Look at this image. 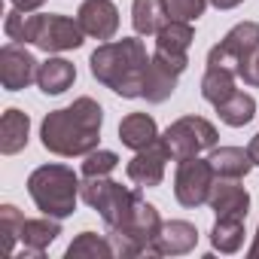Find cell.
Here are the masks:
<instances>
[{"label":"cell","instance_id":"obj_1","mask_svg":"<svg viewBox=\"0 0 259 259\" xmlns=\"http://www.w3.org/2000/svg\"><path fill=\"white\" fill-rule=\"evenodd\" d=\"M104 110L95 98H76L70 107L52 110L40 125V141L49 153L73 159L98 150Z\"/></svg>","mask_w":259,"mask_h":259},{"label":"cell","instance_id":"obj_2","mask_svg":"<svg viewBox=\"0 0 259 259\" xmlns=\"http://www.w3.org/2000/svg\"><path fill=\"white\" fill-rule=\"evenodd\" d=\"M92 76L122 98H144V79L150 67V55L144 40L122 37L104 43L92 52Z\"/></svg>","mask_w":259,"mask_h":259},{"label":"cell","instance_id":"obj_3","mask_svg":"<svg viewBox=\"0 0 259 259\" xmlns=\"http://www.w3.org/2000/svg\"><path fill=\"white\" fill-rule=\"evenodd\" d=\"M28 192L46 217L64 220L76 210L79 198V177L67 165H43L28 177Z\"/></svg>","mask_w":259,"mask_h":259},{"label":"cell","instance_id":"obj_4","mask_svg":"<svg viewBox=\"0 0 259 259\" xmlns=\"http://www.w3.org/2000/svg\"><path fill=\"white\" fill-rule=\"evenodd\" d=\"M79 198H82L89 207H95V210L101 213L107 232L122 229L128 220L135 217L138 204L144 201L141 192L128 189V186H122V183H116V180H110V177H85V180L79 183Z\"/></svg>","mask_w":259,"mask_h":259},{"label":"cell","instance_id":"obj_5","mask_svg":"<svg viewBox=\"0 0 259 259\" xmlns=\"http://www.w3.org/2000/svg\"><path fill=\"white\" fill-rule=\"evenodd\" d=\"M256 52H259V25L256 22H241L207 52V67H226L238 79H244Z\"/></svg>","mask_w":259,"mask_h":259},{"label":"cell","instance_id":"obj_6","mask_svg":"<svg viewBox=\"0 0 259 259\" xmlns=\"http://www.w3.org/2000/svg\"><path fill=\"white\" fill-rule=\"evenodd\" d=\"M162 141H165L171 159L183 162V159L201 156L204 150L217 147V128L207 119H201V116H183V119L168 125V132L162 135Z\"/></svg>","mask_w":259,"mask_h":259},{"label":"cell","instance_id":"obj_7","mask_svg":"<svg viewBox=\"0 0 259 259\" xmlns=\"http://www.w3.org/2000/svg\"><path fill=\"white\" fill-rule=\"evenodd\" d=\"M213 183H217V174L207 159H198V156L183 159L174 174V198L183 207H201L207 204Z\"/></svg>","mask_w":259,"mask_h":259},{"label":"cell","instance_id":"obj_8","mask_svg":"<svg viewBox=\"0 0 259 259\" xmlns=\"http://www.w3.org/2000/svg\"><path fill=\"white\" fill-rule=\"evenodd\" d=\"M82 34L85 31L79 28V22L67 16H37L31 43L40 46L43 52H67L82 46Z\"/></svg>","mask_w":259,"mask_h":259},{"label":"cell","instance_id":"obj_9","mask_svg":"<svg viewBox=\"0 0 259 259\" xmlns=\"http://www.w3.org/2000/svg\"><path fill=\"white\" fill-rule=\"evenodd\" d=\"M37 70H40V64L25 46L7 43L4 49H0V82H4L7 92L28 89L37 79Z\"/></svg>","mask_w":259,"mask_h":259},{"label":"cell","instance_id":"obj_10","mask_svg":"<svg viewBox=\"0 0 259 259\" xmlns=\"http://www.w3.org/2000/svg\"><path fill=\"white\" fill-rule=\"evenodd\" d=\"M168 159H171V153H168L165 141L159 138V141H156V144H150L147 150L135 153V159L128 162L125 174H128V180H132L135 186H141V189H144V186H147V189H153V186H162Z\"/></svg>","mask_w":259,"mask_h":259},{"label":"cell","instance_id":"obj_11","mask_svg":"<svg viewBox=\"0 0 259 259\" xmlns=\"http://www.w3.org/2000/svg\"><path fill=\"white\" fill-rule=\"evenodd\" d=\"M76 22L95 40H113L119 31V10L113 0H82Z\"/></svg>","mask_w":259,"mask_h":259},{"label":"cell","instance_id":"obj_12","mask_svg":"<svg viewBox=\"0 0 259 259\" xmlns=\"http://www.w3.org/2000/svg\"><path fill=\"white\" fill-rule=\"evenodd\" d=\"M192 40H195V31H192L189 22H168L156 34V52L153 55L177 64L180 70H186V64H189V55L186 52H189Z\"/></svg>","mask_w":259,"mask_h":259},{"label":"cell","instance_id":"obj_13","mask_svg":"<svg viewBox=\"0 0 259 259\" xmlns=\"http://www.w3.org/2000/svg\"><path fill=\"white\" fill-rule=\"evenodd\" d=\"M210 210L217 217H232V220H247V210H250V192L244 186H238V180H229V177H217L213 189H210V198H207Z\"/></svg>","mask_w":259,"mask_h":259},{"label":"cell","instance_id":"obj_14","mask_svg":"<svg viewBox=\"0 0 259 259\" xmlns=\"http://www.w3.org/2000/svg\"><path fill=\"white\" fill-rule=\"evenodd\" d=\"M180 73H183V70H180L177 64H171V61L153 55V58H150V67H147V79H144V98H147L150 104L168 101V98L174 95V89H177Z\"/></svg>","mask_w":259,"mask_h":259},{"label":"cell","instance_id":"obj_15","mask_svg":"<svg viewBox=\"0 0 259 259\" xmlns=\"http://www.w3.org/2000/svg\"><path fill=\"white\" fill-rule=\"evenodd\" d=\"M195 244H198V229L186 220H171V223H162L156 256H183L195 250Z\"/></svg>","mask_w":259,"mask_h":259},{"label":"cell","instance_id":"obj_16","mask_svg":"<svg viewBox=\"0 0 259 259\" xmlns=\"http://www.w3.org/2000/svg\"><path fill=\"white\" fill-rule=\"evenodd\" d=\"M119 141H122V147L141 153L159 141V125L150 113H128L119 122Z\"/></svg>","mask_w":259,"mask_h":259},{"label":"cell","instance_id":"obj_17","mask_svg":"<svg viewBox=\"0 0 259 259\" xmlns=\"http://www.w3.org/2000/svg\"><path fill=\"white\" fill-rule=\"evenodd\" d=\"M28 132H31V119L28 113L10 107L0 119V153L4 156H16L28 147Z\"/></svg>","mask_w":259,"mask_h":259},{"label":"cell","instance_id":"obj_18","mask_svg":"<svg viewBox=\"0 0 259 259\" xmlns=\"http://www.w3.org/2000/svg\"><path fill=\"white\" fill-rule=\"evenodd\" d=\"M61 235V223L55 220V217H40V220H25V226H22V244H25V256H43V250L55 241Z\"/></svg>","mask_w":259,"mask_h":259},{"label":"cell","instance_id":"obj_19","mask_svg":"<svg viewBox=\"0 0 259 259\" xmlns=\"http://www.w3.org/2000/svg\"><path fill=\"white\" fill-rule=\"evenodd\" d=\"M210 168L217 177H229V180H241L253 171V159L247 150H238V147H213L210 156H207Z\"/></svg>","mask_w":259,"mask_h":259},{"label":"cell","instance_id":"obj_20","mask_svg":"<svg viewBox=\"0 0 259 259\" xmlns=\"http://www.w3.org/2000/svg\"><path fill=\"white\" fill-rule=\"evenodd\" d=\"M76 82V67L67 58H49L37 70V85L43 95H64Z\"/></svg>","mask_w":259,"mask_h":259},{"label":"cell","instance_id":"obj_21","mask_svg":"<svg viewBox=\"0 0 259 259\" xmlns=\"http://www.w3.org/2000/svg\"><path fill=\"white\" fill-rule=\"evenodd\" d=\"M168 13L162 0H135L132 7V25L138 31V37H153L162 31V25H168Z\"/></svg>","mask_w":259,"mask_h":259},{"label":"cell","instance_id":"obj_22","mask_svg":"<svg viewBox=\"0 0 259 259\" xmlns=\"http://www.w3.org/2000/svg\"><path fill=\"white\" fill-rule=\"evenodd\" d=\"M217 113H220V119H223L226 125L244 128V125L253 122V116H256V101H253V95H247V92H235V95H229L226 101L217 104Z\"/></svg>","mask_w":259,"mask_h":259},{"label":"cell","instance_id":"obj_23","mask_svg":"<svg viewBox=\"0 0 259 259\" xmlns=\"http://www.w3.org/2000/svg\"><path fill=\"white\" fill-rule=\"evenodd\" d=\"M110 259L116 256V247L110 241V235H98V232H79L73 238V244L67 247V259Z\"/></svg>","mask_w":259,"mask_h":259},{"label":"cell","instance_id":"obj_24","mask_svg":"<svg viewBox=\"0 0 259 259\" xmlns=\"http://www.w3.org/2000/svg\"><path fill=\"white\" fill-rule=\"evenodd\" d=\"M244 220H232V217H217L213 229H210V244L220 253H238L244 244Z\"/></svg>","mask_w":259,"mask_h":259},{"label":"cell","instance_id":"obj_25","mask_svg":"<svg viewBox=\"0 0 259 259\" xmlns=\"http://www.w3.org/2000/svg\"><path fill=\"white\" fill-rule=\"evenodd\" d=\"M235 73L232 70H226V67H207L204 70V79H201V98L207 101V104H220V101H226L229 95H235L238 89H235Z\"/></svg>","mask_w":259,"mask_h":259},{"label":"cell","instance_id":"obj_26","mask_svg":"<svg viewBox=\"0 0 259 259\" xmlns=\"http://www.w3.org/2000/svg\"><path fill=\"white\" fill-rule=\"evenodd\" d=\"M22 226H25V217L19 213V207H13V204L0 207V250H4V256L16 253V241L22 238Z\"/></svg>","mask_w":259,"mask_h":259},{"label":"cell","instance_id":"obj_27","mask_svg":"<svg viewBox=\"0 0 259 259\" xmlns=\"http://www.w3.org/2000/svg\"><path fill=\"white\" fill-rule=\"evenodd\" d=\"M162 4L171 22H195L198 16H204L207 0H162Z\"/></svg>","mask_w":259,"mask_h":259},{"label":"cell","instance_id":"obj_28","mask_svg":"<svg viewBox=\"0 0 259 259\" xmlns=\"http://www.w3.org/2000/svg\"><path fill=\"white\" fill-rule=\"evenodd\" d=\"M119 165V156L110 153V150H92L82 162V174L85 177H107L110 171H116Z\"/></svg>","mask_w":259,"mask_h":259},{"label":"cell","instance_id":"obj_29","mask_svg":"<svg viewBox=\"0 0 259 259\" xmlns=\"http://www.w3.org/2000/svg\"><path fill=\"white\" fill-rule=\"evenodd\" d=\"M244 82H247V85H259V52H256V58H253V64H250V70H247V76H244Z\"/></svg>","mask_w":259,"mask_h":259},{"label":"cell","instance_id":"obj_30","mask_svg":"<svg viewBox=\"0 0 259 259\" xmlns=\"http://www.w3.org/2000/svg\"><path fill=\"white\" fill-rule=\"evenodd\" d=\"M43 4H46V0H19L16 10H22V13H34V10H40Z\"/></svg>","mask_w":259,"mask_h":259},{"label":"cell","instance_id":"obj_31","mask_svg":"<svg viewBox=\"0 0 259 259\" xmlns=\"http://www.w3.org/2000/svg\"><path fill=\"white\" fill-rule=\"evenodd\" d=\"M247 153H250V159H253V165H259V135L250 141V147H247Z\"/></svg>","mask_w":259,"mask_h":259},{"label":"cell","instance_id":"obj_32","mask_svg":"<svg viewBox=\"0 0 259 259\" xmlns=\"http://www.w3.org/2000/svg\"><path fill=\"white\" fill-rule=\"evenodd\" d=\"M210 4H213L217 10H235L238 4H244V0H210Z\"/></svg>","mask_w":259,"mask_h":259},{"label":"cell","instance_id":"obj_33","mask_svg":"<svg viewBox=\"0 0 259 259\" xmlns=\"http://www.w3.org/2000/svg\"><path fill=\"white\" fill-rule=\"evenodd\" d=\"M247 256H250V259H259V229H256V238H253V244H250Z\"/></svg>","mask_w":259,"mask_h":259},{"label":"cell","instance_id":"obj_34","mask_svg":"<svg viewBox=\"0 0 259 259\" xmlns=\"http://www.w3.org/2000/svg\"><path fill=\"white\" fill-rule=\"evenodd\" d=\"M13 4H19V0H13Z\"/></svg>","mask_w":259,"mask_h":259}]
</instances>
